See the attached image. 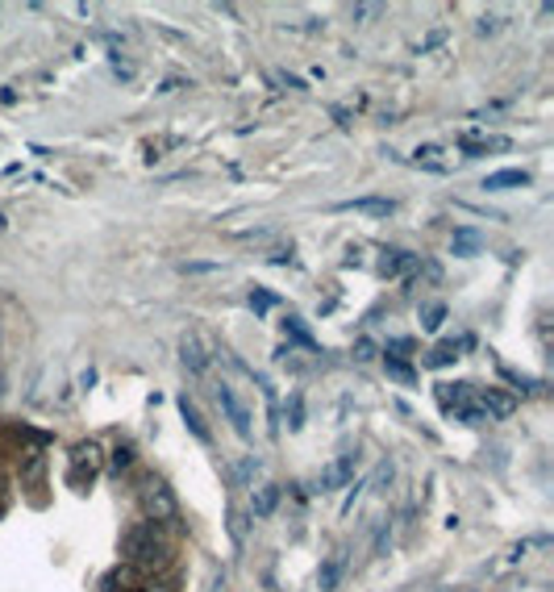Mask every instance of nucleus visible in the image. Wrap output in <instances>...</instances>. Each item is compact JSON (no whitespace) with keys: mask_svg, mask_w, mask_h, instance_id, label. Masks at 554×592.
I'll list each match as a JSON object with an SVG mask.
<instances>
[{"mask_svg":"<svg viewBox=\"0 0 554 592\" xmlns=\"http://www.w3.org/2000/svg\"><path fill=\"white\" fill-rule=\"evenodd\" d=\"M284 330H288V339H292V342H301V347H309V351H313V347H317V342H313V334L304 330V322H301V317H288V322H284Z\"/></svg>","mask_w":554,"mask_h":592,"instance_id":"obj_14","label":"nucleus"},{"mask_svg":"<svg viewBox=\"0 0 554 592\" xmlns=\"http://www.w3.org/2000/svg\"><path fill=\"white\" fill-rule=\"evenodd\" d=\"M475 251H480L475 230H455V254H475Z\"/></svg>","mask_w":554,"mask_h":592,"instance_id":"obj_17","label":"nucleus"},{"mask_svg":"<svg viewBox=\"0 0 554 592\" xmlns=\"http://www.w3.org/2000/svg\"><path fill=\"white\" fill-rule=\"evenodd\" d=\"M371 351H375L371 342H359V347H354V359H371Z\"/></svg>","mask_w":554,"mask_h":592,"instance_id":"obj_22","label":"nucleus"},{"mask_svg":"<svg viewBox=\"0 0 554 592\" xmlns=\"http://www.w3.org/2000/svg\"><path fill=\"white\" fill-rule=\"evenodd\" d=\"M384 363H388V375L400 380V384H413V380H417V372H413L405 359H396V355H384Z\"/></svg>","mask_w":554,"mask_h":592,"instance_id":"obj_13","label":"nucleus"},{"mask_svg":"<svg viewBox=\"0 0 554 592\" xmlns=\"http://www.w3.org/2000/svg\"><path fill=\"white\" fill-rule=\"evenodd\" d=\"M463 155H488V150H508V138H463Z\"/></svg>","mask_w":554,"mask_h":592,"instance_id":"obj_9","label":"nucleus"},{"mask_svg":"<svg viewBox=\"0 0 554 592\" xmlns=\"http://www.w3.org/2000/svg\"><path fill=\"white\" fill-rule=\"evenodd\" d=\"M337 576H342V555H334L326 563V568H321V576H317V584H321V592H329L337 584Z\"/></svg>","mask_w":554,"mask_h":592,"instance_id":"obj_15","label":"nucleus"},{"mask_svg":"<svg viewBox=\"0 0 554 592\" xmlns=\"http://www.w3.org/2000/svg\"><path fill=\"white\" fill-rule=\"evenodd\" d=\"M455 359H458V347L455 342H442V347L425 359V367H446V363H455Z\"/></svg>","mask_w":554,"mask_h":592,"instance_id":"obj_16","label":"nucleus"},{"mask_svg":"<svg viewBox=\"0 0 554 592\" xmlns=\"http://www.w3.org/2000/svg\"><path fill=\"white\" fill-rule=\"evenodd\" d=\"M342 213H367V218H392V201H384V196H359V201H342Z\"/></svg>","mask_w":554,"mask_h":592,"instance_id":"obj_6","label":"nucleus"},{"mask_svg":"<svg viewBox=\"0 0 554 592\" xmlns=\"http://www.w3.org/2000/svg\"><path fill=\"white\" fill-rule=\"evenodd\" d=\"M442 317H446V305H425V322H422V326L425 330H438V326H442Z\"/></svg>","mask_w":554,"mask_h":592,"instance_id":"obj_20","label":"nucleus"},{"mask_svg":"<svg viewBox=\"0 0 554 592\" xmlns=\"http://www.w3.org/2000/svg\"><path fill=\"white\" fill-rule=\"evenodd\" d=\"M180 413H183V422H188V430H192L200 442H209V430H205V422H200V413H196V405L188 397H180Z\"/></svg>","mask_w":554,"mask_h":592,"instance_id":"obj_10","label":"nucleus"},{"mask_svg":"<svg viewBox=\"0 0 554 592\" xmlns=\"http://www.w3.org/2000/svg\"><path fill=\"white\" fill-rule=\"evenodd\" d=\"M279 505V488L276 484H263L259 493H254V501H251V513L254 518H271V509Z\"/></svg>","mask_w":554,"mask_h":592,"instance_id":"obj_8","label":"nucleus"},{"mask_svg":"<svg viewBox=\"0 0 554 592\" xmlns=\"http://www.w3.org/2000/svg\"><path fill=\"white\" fill-rule=\"evenodd\" d=\"M97 455H100L97 442H80V447L72 450V472H67V484H72V488H80V493H84L88 484L97 480V472H100Z\"/></svg>","mask_w":554,"mask_h":592,"instance_id":"obj_3","label":"nucleus"},{"mask_svg":"<svg viewBox=\"0 0 554 592\" xmlns=\"http://www.w3.org/2000/svg\"><path fill=\"white\" fill-rule=\"evenodd\" d=\"M417 267V259L413 254H405V251H388V259H384V276H400V271H413Z\"/></svg>","mask_w":554,"mask_h":592,"instance_id":"obj_12","label":"nucleus"},{"mask_svg":"<svg viewBox=\"0 0 554 592\" xmlns=\"http://www.w3.org/2000/svg\"><path fill=\"white\" fill-rule=\"evenodd\" d=\"M271 305H276V296H271V292H259V288L251 292V309H254V313H267Z\"/></svg>","mask_w":554,"mask_h":592,"instance_id":"obj_21","label":"nucleus"},{"mask_svg":"<svg viewBox=\"0 0 554 592\" xmlns=\"http://www.w3.org/2000/svg\"><path fill=\"white\" fill-rule=\"evenodd\" d=\"M180 351H183V363L192 367V372H205V355H200V342L192 339V334H183V342H180Z\"/></svg>","mask_w":554,"mask_h":592,"instance_id":"obj_11","label":"nucleus"},{"mask_svg":"<svg viewBox=\"0 0 554 592\" xmlns=\"http://www.w3.org/2000/svg\"><path fill=\"white\" fill-rule=\"evenodd\" d=\"M142 509H146V521L158 526V530L180 521V505H175V496H171V488L163 480H146L142 484Z\"/></svg>","mask_w":554,"mask_h":592,"instance_id":"obj_2","label":"nucleus"},{"mask_svg":"<svg viewBox=\"0 0 554 592\" xmlns=\"http://www.w3.org/2000/svg\"><path fill=\"white\" fill-rule=\"evenodd\" d=\"M133 463V442H117L113 447V472H125Z\"/></svg>","mask_w":554,"mask_h":592,"instance_id":"obj_18","label":"nucleus"},{"mask_svg":"<svg viewBox=\"0 0 554 592\" xmlns=\"http://www.w3.org/2000/svg\"><path fill=\"white\" fill-rule=\"evenodd\" d=\"M354 468H359V455H342L337 463H329L326 472L317 476V493H334L337 484H346L354 476Z\"/></svg>","mask_w":554,"mask_h":592,"instance_id":"obj_5","label":"nucleus"},{"mask_svg":"<svg viewBox=\"0 0 554 592\" xmlns=\"http://www.w3.org/2000/svg\"><path fill=\"white\" fill-rule=\"evenodd\" d=\"M525 184H530V171L508 167V171H492V176L483 180V188H488V193H508V188H525Z\"/></svg>","mask_w":554,"mask_h":592,"instance_id":"obj_7","label":"nucleus"},{"mask_svg":"<svg viewBox=\"0 0 554 592\" xmlns=\"http://www.w3.org/2000/svg\"><path fill=\"white\" fill-rule=\"evenodd\" d=\"M121 555L130 559L133 568H163L167 555H171V543H167V534L158 530V526L138 521V526H130L125 538H121Z\"/></svg>","mask_w":554,"mask_h":592,"instance_id":"obj_1","label":"nucleus"},{"mask_svg":"<svg viewBox=\"0 0 554 592\" xmlns=\"http://www.w3.org/2000/svg\"><path fill=\"white\" fill-rule=\"evenodd\" d=\"M288 425H292V430H301V425H304V400H301V392H292V397H288Z\"/></svg>","mask_w":554,"mask_h":592,"instance_id":"obj_19","label":"nucleus"},{"mask_svg":"<svg viewBox=\"0 0 554 592\" xmlns=\"http://www.w3.org/2000/svg\"><path fill=\"white\" fill-rule=\"evenodd\" d=\"M213 397H217L221 413H226L229 425H234V434H238V438H251V413H246V405L234 397V388H229V384H217V388H213Z\"/></svg>","mask_w":554,"mask_h":592,"instance_id":"obj_4","label":"nucleus"}]
</instances>
